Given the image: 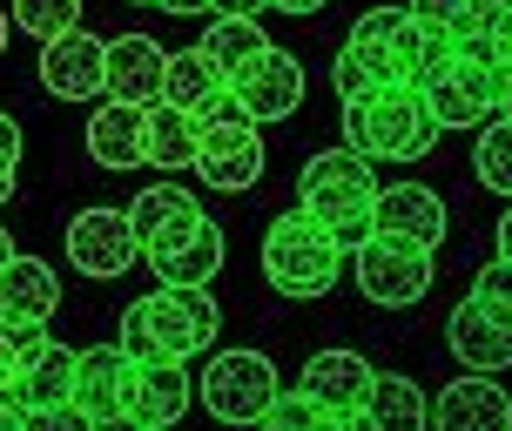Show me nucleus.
I'll return each mask as SVG.
<instances>
[{
  "label": "nucleus",
  "mask_w": 512,
  "mask_h": 431,
  "mask_svg": "<svg viewBox=\"0 0 512 431\" xmlns=\"http://www.w3.org/2000/svg\"><path fill=\"white\" fill-rule=\"evenodd\" d=\"M445 68H452V34H445V27L411 21L405 7H371V14L351 21L344 48H337L331 88H337V102H351V95L378 88V81L425 88V81L445 75Z\"/></svg>",
  "instance_id": "nucleus-1"
},
{
  "label": "nucleus",
  "mask_w": 512,
  "mask_h": 431,
  "mask_svg": "<svg viewBox=\"0 0 512 431\" xmlns=\"http://www.w3.org/2000/svg\"><path fill=\"white\" fill-rule=\"evenodd\" d=\"M216 324H223V310L209 290H169V283H155L149 297H135L122 310V351L135 364H189L196 351L216 344Z\"/></svg>",
  "instance_id": "nucleus-2"
},
{
  "label": "nucleus",
  "mask_w": 512,
  "mask_h": 431,
  "mask_svg": "<svg viewBox=\"0 0 512 431\" xmlns=\"http://www.w3.org/2000/svg\"><path fill=\"white\" fill-rule=\"evenodd\" d=\"M297 209L351 256L364 236L378 229V176H371V162L351 155V149L310 155L304 176H297Z\"/></svg>",
  "instance_id": "nucleus-3"
},
{
  "label": "nucleus",
  "mask_w": 512,
  "mask_h": 431,
  "mask_svg": "<svg viewBox=\"0 0 512 431\" xmlns=\"http://www.w3.org/2000/svg\"><path fill=\"white\" fill-rule=\"evenodd\" d=\"M337 108H344V149L364 155V162H418L438 142L425 95L405 88V81H378V88H364Z\"/></svg>",
  "instance_id": "nucleus-4"
},
{
  "label": "nucleus",
  "mask_w": 512,
  "mask_h": 431,
  "mask_svg": "<svg viewBox=\"0 0 512 431\" xmlns=\"http://www.w3.org/2000/svg\"><path fill=\"white\" fill-rule=\"evenodd\" d=\"M337 270H344V250L310 223L304 209H290V216H277L263 229V277H270V290L310 304V297H331L337 290Z\"/></svg>",
  "instance_id": "nucleus-5"
},
{
  "label": "nucleus",
  "mask_w": 512,
  "mask_h": 431,
  "mask_svg": "<svg viewBox=\"0 0 512 431\" xmlns=\"http://www.w3.org/2000/svg\"><path fill=\"white\" fill-rule=\"evenodd\" d=\"M196 176L209 189H256L263 182V135L230 95L209 102V115H196Z\"/></svg>",
  "instance_id": "nucleus-6"
},
{
  "label": "nucleus",
  "mask_w": 512,
  "mask_h": 431,
  "mask_svg": "<svg viewBox=\"0 0 512 431\" xmlns=\"http://www.w3.org/2000/svg\"><path fill=\"white\" fill-rule=\"evenodd\" d=\"M432 270H438V250L405 243V236H378V229L351 250V277L378 310H411L432 290Z\"/></svg>",
  "instance_id": "nucleus-7"
},
{
  "label": "nucleus",
  "mask_w": 512,
  "mask_h": 431,
  "mask_svg": "<svg viewBox=\"0 0 512 431\" xmlns=\"http://www.w3.org/2000/svg\"><path fill=\"white\" fill-rule=\"evenodd\" d=\"M277 391L283 378L263 351H223V357H209V371L196 378V398H203V411L216 425H263Z\"/></svg>",
  "instance_id": "nucleus-8"
},
{
  "label": "nucleus",
  "mask_w": 512,
  "mask_h": 431,
  "mask_svg": "<svg viewBox=\"0 0 512 431\" xmlns=\"http://www.w3.org/2000/svg\"><path fill=\"white\" fill-rule=\"evenodd\" d=\"M68 405L95 431H135V418H128V405H135V357L122 344L75 351V391H68Z\"/></svg>",
  "instance_id": "nucleus-9"
},
{
  "label": "nucleus",
  "mask_w": 512,
  "mask_h": 431,
  "mask_svg": "<svg viewBox=\"0 0 512 431\" xmlns=\"http://www.w3.org/2000/svg\"><path fill=\"white\" fill-rule=\"evenodd\" d=\"M230 102L243 108L256 128L290 122V115L304 108V61H297L290 48H263L243 75H230Z\"/></svg>",
  "instance_id": "nucleus-10"
},
{
  "label": "nucleus",
  "mask_w": 512,
  "mask_h": 431,
  "mask_svg": "<svg viewBox=\"0 0 512 431\" xmlns=\"http://www.w3.org/2000/svg\"><path fill=\"white\" fill-rule=\"evenodd\" d=\"M135 256H142V243H135V223H128V209L95 203V209H81L75 223H68V263H75L81 277L108 283V277H122Z\"/></svg>",
  "instance_id": "nucleus-11"
},
{
  "label": "nucleus",
  "mask_w": 512,
  "mask_h": 431,
  "mask_svg": "<svg viewBox=\"0 0 512 431\" xmlns=\"http://www.w3.org/2000/svg\"><path fill=\"white\" fill-rule=\"evenodd\" d=\"M445 344H452V357H459L465 371H479V378L506 371L512 364V304L465 297V304L452 310V324H445Z\"/></svg>",
  "instance_id": "nucleus-12"
},
{
  "label": "nucleus",
  "mask_w": 512,
  "mask_h": 431,
  "mask_svg": "<svg viewBox=\"0 0 512 431\" xmlns=\"http://www.w3.org/2000/svg\"><path fill=\"white\" fill-rule=\"evenodd\" d=\"M102 81H108V41L102 34L68 27V34L41 41V88L48 95H61V102H95Z\"/></svg>",
  "instance_id": "nucleus-13"
},
{
  "label": "nucleus",
  "mask_w": 512,
  "mask_h": 431,
  "mask_svg": "<svg viewBox=\"0 0 512 431\" xmlns=\"http://www.w3.org/2000/svg\"><path fill=\"white\" fill-rule=\"evenodd\" d=\"M128 223H135L142 256H162V250H176L182 236H196L203 203H196L189 189H176V176H169V182H155V189H142V196L128 203Z\"/></svg>",
  "instance_id": "nucleus-14"
},
{
  "label": "nucleus",
  "mask_w": 512,
  "mask_h": 431,
  "mask_svg": "<svg viewBox=\"0 0 512 431\" xmlns=\"http://www.w3.org/2000/svg\"><path fill=\"white\" fill-rule=\"evenodd\" d=\"M162 75H169V48L162 41H149V34L108 41V81H102L108 102H128V108L162 102Z\"/></svg>",
  "instance_id": "nucleus-15"
},
{
  "label": "nucleus",
  "mask_w": 512,
  "mask_h": 431,
  "mask_svg": "<svg viewBox=\"0 0 512 431\" xmlns=\"http://www.w3.org/2000/svg\"><path fill=\"white\" fill-rule=\"evenodd\" d=\"M445 229H452V209H445L438 189H425V182H391V189H378V236H405V243L438 250Z\"/></svg>",
  "instance_id": "nucleus-16"
},
{
  "label": "nucleus",
  "mask_w": 512,
  "mask_h": 431,
  "mask_svg": "<svg viewBox=\"0 0 512 431\" xmlns=\"http://www.w3.org/2000/svg\"><path fill=\"white\" fill-rule=\"evenodd\" d=\"M432 431H512V398L499 391L492 378H452L445 391L432 398Z\"/></svg>",
  "instance_id": "nucleus-17"
},
{
  "label": "nucleus",
  "mask_w": 512,
  "mask_h": 431,
  "mask_svg": "<svg viewBox=\"0 0 512 431\" xmlns=\"http://www.w3.org/2000/svg\"><path fill=\"white\" fill-rule=\"evenodd\" d=\"M196 398V378H189V364H135V431H176L182 411Z\"/></svg>",
  "instance_id": "nucleus-18"
},
{
  "label": "nucleus",
  "mask_w": 512,
  "mask_h": 431,
  "mask_svg": "<svg viewBox=\"0 0 512 431\" xmlns=\"http://www.w3.org/2000/svg\"><path fill=\"white\" fill-rule=\"evenodd\" d=\"M61 304V277L41 256H14L0 270V324H48Z\"/></svg>",
  "instance_id": "nucleus-19"
},
{
  "label": "nucleus",
  "mask_w": 512,
  "mask_h": 431,
  "mask_svg": "<svg viewBox=\"0 0 512 431\" xmlns=\"http://www.w3.org/2000/svg\"><path fill=\"white\" fill-rule=\"evenodd\" d=\"M149 270H155V283H169V290H209L216 270H223V223L203 216L196 236H182L176 250L149 256Z\"/></svg>",
  "instance_id": "nucleus-20"
},
{
  "label": "nucleus",
  "mask_w": 512,
  "mask_h": 431,
  "mask_svg": "<svg viewBox=\"0 0 512 431\" xmlns=\"http://www.w3.org/2000/svg\"><path fill=\"white\" fill-rule=\"evenodd\" d=\"M297 391H310L317 405H331L337 418H351V411L364 405V391H371V364H364L358 351H317L304 364Z\"/></svg>",
  "instance_id": "nucleus-21"
},
{
  "label": "nucleus",
  "mask_w": 512,
  "mask_h": 431,
  "mask_svg": "<svg viewBox=\"0 0 512 431\" xmlns=\"http://www.w3.org/2000/svg\"><path fill=\"white\" fill-rule=\"evenodd\" d=\"M142 128H149V115L128 102H102L95 115H88V155H95V169H142Z\"/></svg>",
  "instance_id": "nucleus-22"
},
{
  "label": "nucleus",
  "mask_w": 512,
  "mask_h": 431,
  "mask_svg": "<svg viewBox=\"0 0 512 431\" xmlns=\"http://www.w3.org/2000/svg\"><path fill=\"white\" fill-rule=\"evenodd\" d=\"M364 425L371 431H425L432 418V398L418 391V378H398V371H371V391H364Z\"/></svg>",
  "instance_id": "nucleus-23"
},
{
  "label": "nucleus",
  "mask_w": 512,
  "mask_h": 431,
  "mask_svg": "<svg viewBox=\"0 0 512 431\" xmlns=\"http://www.w3.org/2000/svg\"><path fill=\"white\" fill-rule=\"evenodd\" d=\"M142 115H149V128H142V169H162V176L196 169V122L169 102H149Z\"/></svg>",
  "instance_id": "nucleus-24"
},
{
  "label": "nucleus",
  "mask_w": 512,
  "mask_h": 431,
  "mask_svg": "<svg viewBox=\"0 0 512 431\" xmlns=\"http://www.w3.org/2000/svg\"><path fill=\"white\" fill-rule=\"evenodd\" d=\"M223 95H230V81L216 75V61H209L203 48L169 54V75H162V102L169 108H182V115L196 122V115H209V102H223Z\"/></svg>",
  "instance_id": "nucleus-25"
},
{
  "label": "nucleus",
  "mask_w": 512,
  "mask_h": 431,
  "mask_svg": "<svg viewBox=\"0 0 512 431\" xmlns=\"http://www.w3.org/2000/svg\"><path fill=\"white\" fill-rule=\"evenodd\" d=\"M196 48L216 61V75L230 81V75H243V68H250V61L270 48V41H263V27H256V21H230V14H216V21H209V34L196 41Z\"/></svg>",
  "instance_id": "nucleus-26"
},
{
  "label": "nucleus",
  "mask_w": 512,
  "mask_h": 431,
  "mask_svg": "<svg viewBox=\"0 0 512 431\" xmlns=\"http://www.w3.org/2000/svg\"><path fill=\"white\" fill-rule=\"evenodd\" d=\"M75 391V351L68 344H41V357L21 371V398L27 405H68Z\"/></svg>",
  "instance_id": "nucleus-27"
},
{
  "label": "nucleus",
  "mask_w": 512,
  "mask_h": 431,
  "mask_svg": "<svg viewBox=\"0 0 512 431\" xmlns=\"http://www.w3.org/2000/svg\"><path fill=\"white\" fill-rule=\"evenodd\" d=\"M472 176L486 182L492 196H512V122H499V115H492V122L479 128V149H472Z\"/></svg>",
  "instance_id": "nucleus-28"
},
{
  "label": "nucleus",
  "mask_w": 512,
  "mask_h": 431,
  "mask_svg": "<svg viewBox=\"0 0 512 431\" xmlns=\"http://www.w3.org/2000/svg\"><path fill=\"white\" fill-rule=\"evenodd\" d=\"M344 418H337L331 405H317L310 391H277V405L263 411V431H337Z\"/></svg>",
  "instance_id": "nucleus-29"
},
{
  "label": "nucleus",
  "mask_w": 512,
  "mask_h": 431,
  "mask_svg": "<svg viewBox=\"0 0 512 431\" xmlns=\"http://www.w3.org/2000/svg\"><path fill=\"white\" fill-rule=\"evenodd\" d=\"M7 21L21 27V34H34V41H54V34L81 27V0H14Z\"/></svg>",
  "instance_id": "nucleus-30"
},
{
  "label": "nucleus",
  "mask_w": 512,
  "mask_h": 431,
  "mask_svg": "<svg viewBox=\"0 0 512 431\" xmlns=\"http://www.w3.org/2000/svg\"><path fill=\"white\" fill-rule=\"evenodd\" d=\"M48 330L41 324H0V391H21V371L41 357Z\"/></svg>",
  "instance_id": "nucleus-31"
},
{
  "label": "nucleus",
  "mask_w": 512,
  "mask_h": 431,
  "mask_svg": "<svg viewBox=\"0 0 512 431\" xmlns=\"http://www.w3.org/2000/svg\"><path fill=\"white\" fill-rule=\"evenodd\" d=\"M405 14H411V21H425V27H445V34L459 41L465 27L486 14V0H405Z\"/></svg>",
  "instance_id": "nucleus-32"
},
{
  "label": "nucleus",
  "mask_w": 512,
  "mask_h": 431,
  "mask_svg": "<svg viewBox=\"0 0 512 431\" xmlns=\"http://www.w3.org/2000/svg\"><path fill=\"white\" fill-rule=\"evenodd\" d=\"M21 431H95V425H88L75 405H27V425Z\"/></svg>",
  "instance_id": "nucleus-33"
},
{
  "label": "nucleus",
  "mask_w": 512,
  "mask_h": 431,
  "mask_svg": "<svg viewBox=\"0 0 512 431\" xmlns=\"http://www.w3.org/2000/svg\"><path fill=\"white\" fill-rule=\"evenodd\" d=\"M472 297H492V304H512V263H506V256H492L486 270L472 277Z\"/></svg>",
  "instance_id": "nucleus-34"
},
{
  "label": "nucleus",
  "mask_w": 512,
  "mask_h": 431,
  "mask_svg": "<svg viewBox=\"0 0 512 431\" xmlns=\"http://www.w3.org/2000/svg\"><path fill=\"white\" fill-rule=\"evenodd\" d=\"M14 162H21V122L0 108V176H14Z\"/></svg>",
  "instance_id": "nucleus-35"
},
{
  "label": "nucleus",
  "mask_w": 512,
  "mask_h": 431,
  "mask_svg": "<svg viewBox=\"0 0 512 431\" xmlns=\"http://www.w3.org/2000/svg\"><path fill=\"white\" fill-rule=\"evenodd\" d=\"M27 425V398L21 391H0V431H21Z\"/></svg>",
  "instance_id": "nucleus-36"
},
{
  "label": "nucleus",
  "mask_w": 512,
  "mask_h": 431,
  "mask_svg": "<svg viewBox=\"0 0 512 431\" xmlns=\"http://www.w3.org/2000/svg\"><path fill=\"white\" fill-rule=\"evenodd\" d=\"M270 0H209V14H230V21H256Z\"/></svg>",
  "instance_id": "nucleus-37"
},
{
  "label": "nucleus",
  "mask_w": 512,
  "mask_h": 431,
  "mask_svg": "<svg viewBox=\"0 0 512 431\" xmlns=\"http://www.w3.org/2000/svg\"><path fill=\"white\" fill-rule=\"evenodd\" d=\"M277 14H317V7H331V0H270Z\"/></svg>",
  "instance_id": "nucleus-38"
},
{
  "label": "nucleus",
  "mask_w": 512,
  "mask_h": 431,
  "mask_svg": "<svg viewBox=\"0 0 512 431\" xmlns=\"http://www.w3.org/2000/svg\"><path fill=\"white\" fill-rule=\"evenodd\" d=\"M499 256H506V263H512V209H506V216H499Z\"/></svg>",
  "instance_id": "nucleus-39"
},
{
  "label": "nucleus",
  "mask_w": 512,
  "mask_h": 431,
  "mask_svg": "<svg viewBox=\"0 0 512 431\" xmlns=\"http://www.w3.org/2000/svg\"><path fill=\"white\" fill-rule=\"evenodd\" d=\"M337 431H371V425H364V411H351V418H344Z\"/></svg>",
  "instance_id": "nucleus-40"
},
{
  "label": "nucleus",
  "mask_w": 512,
  "mask_h": 431,
  "mask_svg": "<svg viewBox=\"0 0 512 431\" xmlns=\"http://www.w3.org/2000/svg\"><path fill=\"white\" fill-rule=\"evenodd\" d=\"M499 122H512V81H506V95H499Z\"/></svg>",
  "instance_id": "nucleus-41"
},
{
  "label": "nucleus",
  "mask_w": 512,
  "mask_h": 431,
  "mask_svg": "<svg viewBox=\"0 0 512 431\" xmlns=\"http://www.w3.org/2000/svg\"><path fill=\"white\" fill-rule=\"evenodd\" d=\"M7 263H14V243H7V229H0V270H7Z\"/></svg>",
  "instance_id": "nucleus-42"
},
{
  "label": "nucleus",
  "mask_w": 512,
  "mask_h": 431,
  "mask_svg": "<svg viewBox=\"0 0 512 431\" xmlns=\"http://www.w3.org/2000/svg\"><path fill=\"white\" fill-rule=\"evenodd\" d=\"M14 203V176H0V209Z\"/></svg>",
  "instance_id": "nucleus-43"
},
{
  "label": "nucleus",
  "mask_w": 512,
  "mask_h": 431,
  "mask_svg": "<svg viewBox=\"0 0 512 431\" xmlns=\"http://www.w3.org/2000/svg\"><path fill=\"white\" fill-rule=\"evenodd\" d=\"M7 34H14V21H7V7H0V54H7Z\"/></svg>",
  "instance_id": "nucleus-44"
},
{
  "label": "nucleus",
  "mask_w": 512,
  "mask_h": 431,
  "mask_svg": "<svg viewBox=\"0 0 512 431\" xmlns=\"http://www.w3.org/2000/svg\"><path fill=\"white\" fill-rule=\"evenodd\" d=\"M506 48H512V0H506Z\"/></svg>",
  "instance_id": "nucleus-45"
},
{
  "label": "nucleus",
  "mask_w": 512,
  "mask_h": 431,
  "mask_svg": "<svg viewBox=\"0 0 512 431\" xmlns=\"http://www.w3.org/2000/svg\"><path fill=\"white\" fill-rule=\"evenodd\" d=\"M128 7H149V0H128Z\"/></svg>",
  "instance_id": "nucleus-46"
}]
</instances>
